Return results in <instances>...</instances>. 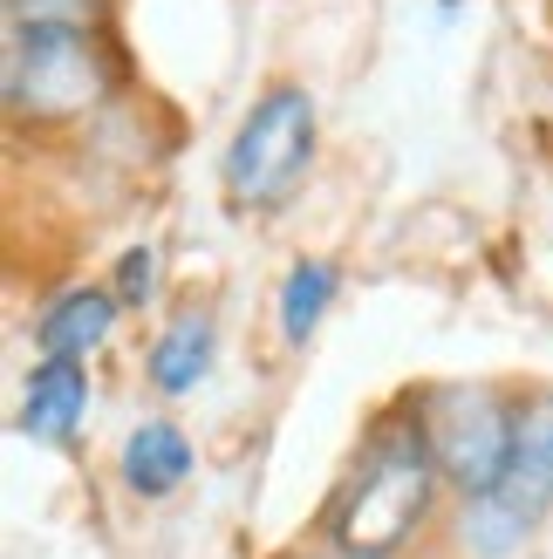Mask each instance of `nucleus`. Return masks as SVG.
<instances>
[{
  "mask_svg": "<svg viewBox=\"0 0 553 559\" xmlns=\"http://www.w3.org/2000/svg\"><path fill=\"white\" fill-rule=\"evenodd\" d=\"M451 512V491L431 464V443L417 430L410 396H390L342 471V485L321 506V546L342 559H410Z\"/></svg>",
  "mask_w": 553,
  "mask_h": 559,
  "instance_id": "f257e3e1",
  "label": "nucleus"
},
{
  "mask_svg": "<svg viewBox=\"0 0 553 559\" xmlns=\"http://www.w3.org/2000/svg\"><path fill=\"white\" fill-rule=\"evenodd\" d=\"M321 164V96L301 75H273L246 96L219 144V199L233 218H281Z\"/></svg>",
  "mask_w": 553,
  "mask_h": 559,
  "instance_id": "f03ea898",
  "label": "nucleus"
},
{
  "mask_svg": "<svg viewBox=\"0 0 553 559\" xmlns=\"http://www.w3.org/2000/svg\"><path fill=\"white\" fill-rule=\"evenodd\" d=\"M109 27H8L0 96L14 130H75L117 96Z\"/></svg>",
  "mask_w": 553,
  "mask_h": 559,
  "instance_id": "7ed1b4c3",
  "label": "nucleus"
},
{
  "mask_svg": "<svg viewBox=\"0 0 553 559\" xmlns=\"http://www.w3.org/2000/svg\"><path fill=\"white\" fill-rule=\"evenodd\" d=\"M451 498H492L519 478V403L499 382H417L403 389Z\"/></svg>",
  "mask_w": 553,
  "mask_h": 559,
  "instance_id": "20e7f679",
  "label": "nucleus"
},
{
  "mask_svg": "<svg viewBox=\"0 0 553 559\" xmlns=\"http://www.w3.org/2000/svg\"><path fill=\"white\" fill-rule=\"evenodd\" d=\"M212 369H219V307L199 300V294H185V300L164 307L157 328L144 334L137 376H144L151 396L185 403V396H199V389L212 382Z\"/></svg>",
  "mask_w": 553,
  "mask_h": 559,
  "instance_id": "39448f33",
  "label": "nucleus"
},
{
  "mask_svg": "<svg viewBox=\"0 0 553 559\" xmlns=\"http://www.w3.org/2000/svg\"><path fill=\"white\" fill-rule=\"evenodd\" d=\"M96 409V376L90 361H69V355H35L21 376V396H14V430L42 451H75L82 424Z\"/></svg>",
  "mask_w": 553,
  "mask_h": 559,
  "instance_id": "423d86ee",
  "label": "nucleus"
},
{
  "mask_svg": "<svg viewBox=\"0 0 553 559\" xmlns=\"http://www.w3.org/2000/svg\"><path fill=\"white\" fill-rule=\"evenodd\" d=\"M130 307L117 300L109 280H69L55 287L35 314H27V348L35 355H69V361H96L109 342H117Z\"/></svg>",
  "mask_w": 553,
  "mask_h": 559,
  "instance_id": "0eeeda50",
  "label": "nucleus"
},
{
  "mask_svg": "<svg viewBox=\"0 0 553 559\" xmlns=\"http://www.w3.org/2000/svg\"><path fill=\"white\" fill-rule=\"evenodd\" d=\"M191 471H199V443H191V430L178 424V416H137V424L123 430L117 443V478L130 498H144V506H157V498H178L191 485Z\"/></svg>",
  "mask_w": 553,
  "mask_h": 559,
  "instance_id": "6e6552de",
  "label": "nucleus"
},
{
  "mask_svg": "<svg viewBox=\"0 0 553 559\" xmlns=\"http://www.w3.org/2000/svg\"><path fill=\"white\" fill-rule=\"evenodd\" d=\"M336 300H342V266L328 253H294L281 266V287H273V334H281V348L308 355L321 321L336 314Z\"/></svg>",
  "mask_w": 553,
  "mask_h": 559,
  "instance_id": "1a4fd4ad",
  "label": "nucleus"
},
{
  "mask_svg": "<svg viewBox=\"0 0 553 559\" xmlns=\"http://www.w3.org/2000/svg\"><path fill=\"white\" fill-rule=\"evenodd\" d=\"M519 403V485H533L553 506V382L513 389Z\"/></svg>",
  "mask_w": 553,
  "mask_h": 559,
  "instance_id": "9d476101",
  "label": "nucleus"
},
{
  "mask_svg": "<svg viewBox=\"0 0 553 559\" xmlns=\"http://www.w3.org/2000/svg\"><path fill=\"white\" fill-rule=\"evenodd\" d=\"M109 287H117V300L130 307V314H151V307L164 300V246L157 239H130L117 260H109Z\"/></svg>",
  "mask_w": 553,
  "mask_h": 559,
  "instance_id": "9b49d317",
  "label": "nucleus"
},
{
  "mask_svg": "<svg viewBox=\"0 0 553 559\" xmlns=\"http://www.w3.org/2000/svg\"><path fill=\"white\" fill-rule=\"evenodd\" d=\"M8 27H109V0H8Z\"/></svg>",
  "mask_w": 553,
  "mask_h": 559,
  "instance_id": "f8f14e48",
  "label": "nucleus"
},
{
  "mask_svg": "<svg viewBox=\"0 0 553 559\" xmlns=\"http://www.w3.org/2000/svg\"><path fill=\"white\" fill-rule=\"evenodd\" d=\"M437 8H445V14H451V8H464V0H437Z\"/></svg>",
  "mask_w": 553,
  "mask_h": 559,
  "instance_id": "ddd939ff",
  "label": "nucleus"
}]
</instances>
